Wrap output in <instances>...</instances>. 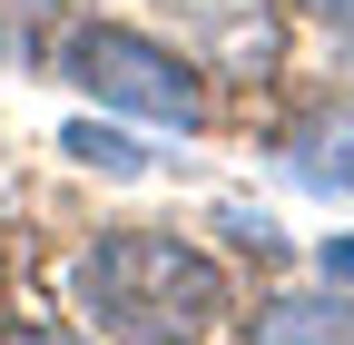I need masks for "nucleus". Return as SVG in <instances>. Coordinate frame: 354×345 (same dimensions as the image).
Returning a JSON list of instances; mask_svg holds the SVG:
<instances>
[{
    "label": "nucleus",
    "instance_id": "obj_1",
    "mask_svg": "<svg viewBox=\"0 0 354 345\" xmlns=\"http://www.w3.org/2000/svg\"><path fill=\"white\" fill-rule=\"evenodd\" d=\"M79 326L88 335H227L236 326V286L216 256H197L187 237L158 227H109L79 256Z\"/></svg>",
    "mask_w": 354,
    "mask_h": 345
},
{
    "label": "nucleus",
    "instance_id": "obj_2",
    "mask_svg": "<svg viewBox=\"0 0 354 345\" xmlns=\"http://www.w3.org/2000/svg\"><path fill=\"white\" fill-rule=\"evenodd\" d=\"M50 69L79 79L99 109L158 118V128H207V89H197V69L177 60V50H158V39H138V30H118V20H79V30H59Z\"/></svg>",
    "mask_w": 354,
    "mask_h": 345
},
{
    "label": "nucleus",
    "instance_id": "obj_3",
    "mask_svg": "<svg viewBox=\"0 0 354 345\" xmlns=\"http://www.w3.org/2000/svg\"><path fill=\"white\" fill-rule=\"evenodd\" d=\"M187 30L216 39V69L227 79H266L276 69V20H266V0H187Z\"/></svg>",
    "mask_w": 354,
    "mask_h": 345
},
{
    "label": "nucleus",
    "instance_id": "obj_4",
    "mask_svg": "<svg viewBox=\"0 0 354 345\" xmlns=\"http://www.w3.org/2000/svg\"><path fill=\"white\" fill-rule=\"evenodd\" d=\"M266 345H325V335H344L354 345V286H335L325 276V296H276V306H256L246 316Z\"/></svg>",
    "mask_w": 354,
    "mask_h": 345
},
{
    "label": "nucleus",
    "instance_id": "obj_5",
    "mask_svg": "<svg viewBox=\"0 0 354 345\" xmlns=\"http://www.w3.org/2000/svg\"><path fill=\"white\" fill-rule=\"evenodd\" d=\"M50 20H59V0H0V60L39 69V60L59 50V39H50Z\"/></svg>",
    "mask_w": 354,
    "mask_h": 345
},
{
    "label": "nucleus",
    "instance_id": "obj_6",
    "mask_svg": "<svg viewBox=\"0 0 354 345\" xmlns=\"http://www.w3.org/2000/svg\"><path fill=\"white\" fill-rule=\"evenodd\" d=\"M59 148H69V158H88L99 178H138V168H148V148H138V139H118V128H88V118L69 128Z\"/></svg>",
    "mask_w": 354,
    "mask_h": 345
},
{
    "label": "nucleus",
    "instance_id": "obj_7",
    "mask_svg": "<svg viewBox=\"0 0 354 345\" xmlns=\"http://www.w3.org/2000/svg\"><path fill=\"white\" fill-rule=\"evenodd\" d=\"M227 237H236V247H256V256H266V247H276V218H246V207H227Z\"/></svg>",
    "mask_w": 354,
    "mask_h": 345
},
{
    "label": "nucleus",
    "instance_id": "obj_8",
    "mask_svg": "<svg viewBox=\"0 0 354 345\" xmlns=\"http://www.w3.org/2000/svg\"><path fill=\"white\" fill-rule=\"evenodd\" d=\"M325 276H335V286H354V237H325Z\"/></svg>",
    "mask_w": 354,
    "mask_h": 345
},
{
    "label": "nucleus",
    "instance_id": "obj_9",
    "mask_svg": "<svg viewBox=\"0 0 354 345\" xmlns=\"http://www.w3.org/2000/svg\"><path fill=\"white\" fill-rule=\"evenodd\" d=\"M0 326H10V247H0Z\"/></svg>",
    "mask_w": 354,
    "mask_h": 345
}]
</instances>
